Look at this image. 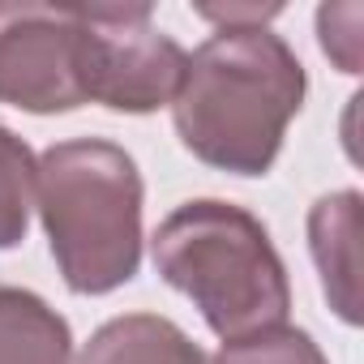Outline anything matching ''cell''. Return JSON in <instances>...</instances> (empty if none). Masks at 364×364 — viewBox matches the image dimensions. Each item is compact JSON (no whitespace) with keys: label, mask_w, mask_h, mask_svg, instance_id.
<instances>
[{"label":"cell","mask_w":364,"mask_h":364,"mask_svg":"<svg viewBox=\"0 0 364 364\" xmlns=\"http://www.w3.org/2000/svg\"><path fill=\"white\" fill-rule=\"evenodd\" d=\"M35 206L52 257L77 296L124 287L141 266V171L103 137L56 141L35 167Z\"/></svg>","instance_id":"2"},{"label":"cell","mask_w":364,"mask_h":364,"mask_svg":"<svg viewBox=\"0 0 364 364\" xmlns=\"http://www.w3.org/2000/svg\"><path fill=\"white\" fill-rule=\"evenodd\" d=\"M304 90V65L274 31L223 26L189 56L171 99V124L180 146L206 167L266 176Z\"/></svg>","instance_id":"1"},{"label":"cell","mask_w":364,"mask_h":364,"mask_svg":"<svg viewBox=\"0 0 364 364\" xmlns=\"http://www.w3.org/2000/svg\"><path fill=\"white\" fill-rule=\"evenodd\" d=\"M35 154L31 146L0 124V249H18L31 228L35 206Z\"/></svg>","instance_id":"9"},{"label":"cell","mask_w":364,"mask_h":364,"mask_svg":"<svg viewBox=\"0 0 364 364\" xmlns=\"http://www.w3.org/2000/svg\"><path fill=\"white\" fill-rule=\"evenodd\" d=\"M309 249L330 309L360 326V193L343 189L309 210Z\"/></svg>","instance_id":"6"},{"label":"cell","mask_w":364,"mask_h":364,"mask_svg":"<svg viewBox=\"0 0 364 364\" xmlns=\"http://www.w3.org/2000/svg\"><path fill=\"white\" fill-rule=\"evenodd\" d=\"M150 257L159 279L185 291L223 343L287 321V266L262 219L245 206L219 198L176 206L159 223Z\"/></svg>","instance_id":"3"},{"label":"cell","mask_w":364,"mask_h":364,"mask_svg":"<svg viewBox=\"0 0 364 364\" xmlns=\"http://www.w3.org/2000/svg\"><path fill=\"white\" fill-rule=\"evenodd\" d=\"M77 364H210L206 351L159 313H129L103 321L82 347Z\"/></svg>","instance_id":"7"},{"label":"cell","mask_w":364,"mask_h":364,"mask_svg":"<svg viewBox=\"0 0 364 364\" xmlns=\"http://www.w3.org/2000/svg\"><path fill=\"white\" fill-rule=\"evenodd\" d=\"M77 39L69 5H0V103L35 116L82 107Z\"/></svg>","instance_id":"5"},{"label":"cell","mask_w":364,"mask_h":364,"mask_svg":"<svg viewBox=\"0 0 364 364\" xmlns=\"http://www.w3.org/2000/svg\"><path fill=\"white\" fill-rule=\"evenodd\" d=\"M317 31H321V52L334 56L343 73H360V35H355L360 31V18L347 31H338L334 18H330V9H321L317 14Z\"/></svg>","instance_id":"11"},{"label":"cell","mask_w":364,"mask_h":364,"mask_svg":"<svg viewBox=\"0 0 364 364\" xmlns=\"http://www.w3.org/2000/svg\"><path fill=\"white\" fill-rule=\"evenodd\" d=\"M69 321L26 287H0V364H69Z\"/></svg>","instance_id":"8"},{"label":"cell","mask_w":364,"mask_h":364,"mask_svg":"<svg viewBox=\"0 0 364 364\" xmlns=\"http://www.w3.org/2000/svg\"><path fill=\"white\" fill-rule=\"evenodd\" d=\"M210 364H330V360L321 355L313 334L283 321V326H270V330L223 343Z\"/></svg>","instance_id":"10"},{"label":"cell","mask_w":364,"mask_h":364,"mask_svg":"<svg viewBox=\"0 0 364 364\" xmlns=\"http://www.w3.org/2000/svg\"><path fill=\"white\" fill-rule=\"evenodd\" d=\"M77 73L86 103L146 116L176 99L189 52L154 26L150 5H77Z\"/></svg>","instance_id":"4"}]
</instances>
